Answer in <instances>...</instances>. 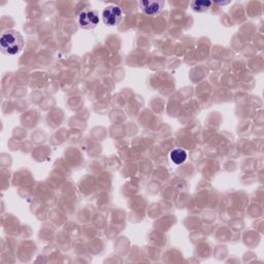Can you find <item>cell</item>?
Wrapping results in <instances>:
<instances>
[{
  "mask_svg": "<svg viewBox=\"0 0 264 264\" xmlns=\"http://www.w3.org/2000/svg\"><path fill=\"white\" fill-rule=\"evenodd\" d=\"M0 47H1L2 53L14 56L22 51L24 39L17 31H7L2 34L1 39H0Z\"/></svg>",
  "mask_w": 264,
  "mask_h": 264,
  "instance_id": "6da1fadb",
  "label": "cell"
},
{
  "mask_svg": "<svg viewBox=\"0 0 264 264\" xmlns=\"http://www.w3.org/2000/svg\"><path fill=\"white\" fill-rule=\"evenodd\" d=\"M122 9L119 6L116 5H110L105 8V11L103 13V19L106 25L108 26H116L118 25L121 20H122Z\"/></svg>",
  "mask_w": 264,
  "mask_h": 264,
  "instance_id": "7a4b0ae2",
  "label": "cell"
},
{
  "mask_svg": "<svg viewBox=\"0 0 264 264\" xmlns=\"http://www.w3.org/2000/svg\"><path fill=\"white\" fill-rule=\"evenodd\" d=\"M99 23V17L96 12L86 9L79 16V24L83 29H93Z\"/></svg>",
  "mask_w": 264,
  "mask_h": 264,
  "instance_id": "3957f363",
  "label": "cell"
},
{
  "mask_svg": "<svg viewBox=\"0 0 264 264\" xmlns=\"http://www.w3.org/2000/svg\"><path fill=\"white\" fill-rule=\"evenodd\" d=\"M164 2L162 1H140L139 2V6L141 7V9L150 16H155L158 15L162 8H163Z\"/></svg>",
  "mask_w": 264,
  "mask_h": 264,
  "instance_id": "277c9868",
  "label": "cell"
},
{
  "mask_svg": "<svg viewBox=\"0 0 264 264\" xmlns=\"http://www.w3.org/2000/svg\"><path fill=\"white\" fill-rule=\"evenodd\" d=\"M170 159L174 162L175 164L180 165L182 163H184L185 160L187 159V153L186 151L182 149H176L174 151H171L170 153Z\"/></svg>",
  "mask_w": 264,
  "mask_h": 264,
  "instance_id": "5b68a950",
  "label": "cell"
},
{
  "mask_svg": "<svg viewBox=\"0 0 264 264\" xmlns=\"http://www.w3.org/2000/svg\"><path fill=\"white\" fill-rule=\"evenodd\" d=\"M211 1H194L192 2V7L196 12H205L211 6Z\"/></svg>",
  "mask_w": 264,
  "mask_h": 264,
  "instance_id": "8992f818",
  "label": "cell"
}]
</instances>
